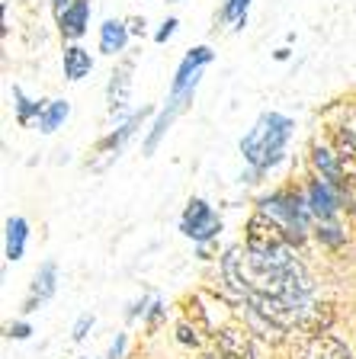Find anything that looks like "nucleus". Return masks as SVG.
<instances>
[{
  "label": "nucleus",
  "instance_id": "obj_1",
  "mask_svg": "<svg viewBox=\"0 0 356 359\" xmlns=\"http://www.w3.org/2000/svg\"><path fill=\"white\" fill-rule=\"evenodd\" d=\"M292 135V119L279 116V112H267L260 116L257 126L241 138V154L251 161L257 170H267L286 154V144H289Z\"/></svg>",
  "mask_w": 356,
  "mask_h": 359
},
{
  "label": "nucleus",
  "instance_id": "obj_2",
  "mask_svg": "<svg viewBox=\"0 0 356 359\" xmlns=\"http://www.w3.org/2000/svg\"><path fill=\"white\" fill-rule=\"evenodd\" d=\"M244 244H247V254H276V250H286L292 247L289 234L282 231V224L273 222L267 212H253L247 218V231H244Z\"/></svg>",
  "mask_w": 356,
  "mask_h": 359
},
{
  "label": "nucleus",
  "instance_id": "obj_3",
  "mask_svg": "<svg viewBox=\"0 0 356 359\" xmlns=\"http://www.w3.org/2000/svg\"><path fill=\"white\" fill-rule=\"evenodd\" d=\"M260 212H267L273 222L282 224V231L289 234L292 244L302 241V231H305V222L312 215L308 202L296 199V196H270V199L260 202Z\"/></svg>",
  "mask_w": 356,
  "mask_h": 359
},
{
  "label": "nucleus",
  "instance_id": "obj_4",
  "mask_svg": "<svg viewBox=\"0 0 356 359\" xmlns=\"http://www.w3.org/2000/svg\"><path fill=\"white\" fill-rule=\"evenodd\" d=\"M180 231H183L186 238L206 244V241H212L218 231H222V222H218V215L212 212V205H209L206 199H193L190 205H186V212H183Z\"/></svg>",
  "mask_w": 356,
  "mask_h": 359
},
{
  "label": "nucleus",
  "instance_id": "obj_5",
  "mask_svg": "<svg viewBox=\"0 0 356 359\" xmlns=\"http://www.w3.org/2000/svg\"><path fill=\"white\" fill-rule=\"evenodd\" d=\"M292 359H353L350 346L334 334H315V337H298V344L292 346Z\"/></svg>",
  "mask_w": 356,
  "mask_h": 359
},
{
  "label": "nucleus",
  "instance_id": "obj_6",
  "mask_svg": "<svg viewBox=\"0 0 356 359\" xmlns=\"http://www.w3.org/2000/svg\"><path fill=\"white\" fill-rule=\"evenodd\" d=\"M218 344V356L222 359H257L253 356V344H251V330L241 324H228L216 334Z\"/></svg>",
  "mask_w": 356,
  "mask_h": 359
},
{
  "label": "nucleus",
  "instance_id": "obj_7",
  "mask_svg": "<svg viewBox=\"0 0 356 359\" xmlns=\"http://www.w3.org/2000/svg\"><path fill=\"white\" fill-rule=\"evenodd\" d=\"M334 154H337V164H341L343 189H356V132L353 128H337Z\"/></svg>",
  "mask_w": 356,
  "mask_h": 359
},
{
  "label": "nucleus",
  "instance_id": "obj_8",
  "mask_svg": "<svg viewBox=\"0 0 356 359\" xmlns=\"http://www.w3.org/2000/svg\"><path fill=\"white\" fill-rule=\"evenodd\" d=\"M334 305L331 302H315V305H305L302 308V318H298L296 330L302 337H315V334H327L331 324H334Z\"/></svg>",
  "mask_w": 356,
  "mask_h": 359
},
{
  "label": "nucleus",
  "instance_id": "obj_9",
  "mask_svg": "<svg viewBox=\"0 0 356 359\" xmlns=\"http://www.w3.org/2000/svg\"><path fill=\"white\" fill-rule=\"evenodd\" d=\"M55 289H58V266H55L52 260H45L42 266H39L36 279H32V289H29V299H26V305H22V311H36L42 302H48L55 295Z\"/></svg>",
  "mask_w": 356,
  "mask_h": 359
},
{
  "label": "nucleus",
  "instance_id": "obj_10",
  "mask_svg": "<svg viewBox=\"0 0 356 359\" xmlns=\"http://www.w3.org/2000/svg\"><path fill=\"white\" fill-rule=\"evenodd\" d=\"M212 61V48L199 45L183 58V65L177 67V81H173V93H186V90L196 87V77H199V67H206Z\"/></svg>",
  "mask_w": 356,
  "mask_h": 359
},
{
  "label": "nucleus",
  "instance_id": "obj_11",
  "mask_svg": "<svg viewBox=\"0 0 356 359\" xmlns=\"http://www.w3.org/2000/svg\"><path fill=\"white\" fill-rule=\"evenodd\" d=\"M308 209H312V215L318 218V222H324V218H334L337 215V196H334V187H327L324 180H315L312 187H308Z\"/></svg>",
  "mask_w": 356,
  "mask_h": 359
},
{
  "label": "nucleus",
  "instance_id": "obj_12",
  "mask_svg": "<svg viewBox=\"0 0 356 359\" xmlns=\"http://www.w3.org/2000/svg\"><path fill=\"white\" fill-rule=\"evenodd\" d=\"M312 164H315V170H318V180H324L327 187H334V189H343L341 164H337V154H334V151H331V148H321V144H315Z\"/></svg>",
  "mask_w": 356,
  "mask_h": 359
},
{
  "label": "nucleus",
  "instance_id": "obj_13",
  "mask_svg": "<svg viewBox=\"0 0 356 359\" xmlns=\"http://www.w3.org/2000/svg\"><path fill=\"white\" fill-rule=\"evenodd\" d=\"M128 90H132V61H122L112 71V81H110V112L126 109Z\"/></svg>",
  "mask_w": 356,
  "mask_h": 359
},
{
  "label": "nucleus",
  "instance_id": "obj_14",
  "mask_svg": "<svg viewBox=\"0 0 356 359\" xmlns=\"http://www.w3.org/2000/svg\"><path fill=\"white\" fill-rule=\"evenodd\" d=\"M244 318H247V330L257 334L260 340H267V344H282V340H286V327L273 324L270 318H263L260 311H253V308H244Z\"/></svg>",
  "mask_w": 356,
  "mask_h": 359
},
{
  "label": "nucleus",
  "instance_id": "obj_15",
  "mask_svg": "<svg viewBox=\"0 0 356 359\" xmlns=\"http://www.w3.org/2000/svg\"><path fill=\"white\" fill-rule=\"evenodd\" d=\"M87 20H90V4L87 0H74L71 10H67L58 22H61V32H65L67 39H81L84 32H87Z\"/></svg>",
  "mask_w": 356,
  "mask_h": 359
},
{
  "label": "nucleus",
  "instance_id": "obj_16",
  "mask_svg": "<svg viewBox=\"0 0 356 359\" xmlns=\"http://www.w3.org/2000/svg\"><path fill=\"white\" fill-rule=\"evenodd\" d=\"M128 42V26L119 20H106L103 26H100V48H103L106 55H116L122 52Z\"/></svg>",
  "mask_w": 356,
  "mask_h": 359
},
{
  "label": "nucleus",
  "instance_id": "obj_17",
  "mask_svg": "<svg viewBox=\"0 0 356 359\" xmlns=\"http://www.w3.org/2000/svg\"><path fill=\"white\" fill-rule=\"evenodd\" d=\"M90 67H93L90 52H84L81 45H67L65 48V77L67 81H84V77L90 74Z\"/></svg>",
  "mask_w": 356,
  "mask_h": 359
},
{
  "label": "nucleus",
  "instance_id": "obj_18",
  "mask_svg": "<svg viewBox=\"0 0 356 359\" xmlns=\"http://www.w3.org/2000/svg\"><path fill=\"white\" fill-rule=\"evenodd\" d=\"M26 238H29V224L26 218H10L7 222V260H20L26 254Z\"/></svg>",
  "mask_w": 356,
  "mask_h": 359
},
{
  "label": "nucleus",
  "instance_id": "obj_19",
  "mask_svg": "<svg viewBox=\"0 0 356 359\" xmlns=\"http://www.w3.org/2000/svg\"><path fill=\"white\" fill-rule=\"evenodd\" d=\"M67 103L65 100H52V103H45V109H42V116H39V128H42L45 135L48 132H55V128L61 126V122L67 119Z\"/></svg>",
  "mask_w": 356,
  "mask_h": 359
},
{
  "label": "nucleus",
  "instance_id": "obj_20",
  "mask_svg": "<svg viewBox=\"0 0 356 359\" xmlns=\"http://www.w3.org/2000/svg\"><path fill=\"white\" fill-rule=\"evenodd\" d=\"M13 100H16V119H20V126H26L32 116H42V109H45V103H36V100H29L20 87H13Z\"/></svg>",
  "mask_w": 356,
  "mask_h": 359
},
{
  "label": "nucleus",
  "instance_id": "obj_21",
  "mask_svg": "<svg viewBox=\"0 0 356 359\" xmlns=\"http://www.w3.org/2000/svg\"><path fill=\"white\" fill-rule=\"evenodd\" d=\"M247 7H251V0H225L222 20L235 22V29H237V26H244V20H247Z\"/></svg>",
  "mask_w": 356,
  "mask_h": 359
},
{
  "label": "nucleus",
  "instance_id": "obj_22",
  "mask_svg": "<svg viewBox=\"0 0 356 359\" xmlns=\"http://www.w3.org/2000/svg\"><path fill=\"white\" fill-rule=\"evenodd\" d=\"M186 318L193 321L196 330H202V334H212V324L206 321V311H202L199 299H186Z\"/></svg>",
  "mask_w": 356,
  "mask_h": 359
},
{
  "label": "nucleus",
  "instance_id": "obj_23",
  "mask_svg": "<svg viewBox=\"0 0 356 359\" xmlns=\"http://www.w3.org/2000/svg\"><path fill=\"white\" fill-rule=\"evenodd\" d=\"M177 340L186 346H199V337H196V327H190V321L177 324Z\"/></svg>",
  "mask_w": 356,
  "mask_h": 359
},
{
  "label": "nucleus",
  "instance_id": "obj_24",
  "mask_svg": "<svg viewBox=\"0 0 356 359\" xmlns=\"http://www.w3.org/2000/svg\"><path fill=\"white\" fill-rule=\"evenodd\" d=\"M90 327H93V314H84L81 321L74 324V340H77V344H81L84 337H87V330H90Z\"/></svg>",
  "mask_w": 356,
  "mask_h": 359
},
{
  "label": "nucleus",
  "instance_id": "obj_25",
  "mask_svg": "<svg viewBox=\"0 0 356 359\" xmlns=\"http://www.w3.org/2000/svg\"><path fill=\"white\" fill-rule=\"evenodd\" d=\"M32 334V327L26 321H16V324H10V330H7V337H13V340H26V337Z\"/></svg>",
  "mask_w": 356,
  "mask_h": 359
},
{
  "label": "nucleus",
  "instance_id": "obj_26",
  "mask_svg": "<svg viewBox=\"0 0 356 359\" xmlns=\"http://www.w3.org/2000/svg\"><path fill=\"white\" fill-rule=\"evenodd\" d=\"M177 26H180V22H177V20H173V16H171V20H167V22H164V26H161V29H157L154 42H167V39H171L173 32H177Z\"/></svg>",
  "mask_w": 356,
  "mask_h": 359
},
{
  "label": "nucleus",
  "instance_id": "obj_27",
  "mask_svg": "<svg viewBox=\"0 0 356 359\" xmlns=\"http://www.w3.org/2000/svg\"><path fill=\"white\" fill-rule=\"evenodd\" d=\"M122 353H126V334H119V337H116V344L110 346L106 359H122Z\"/></svg>",
  "mask_w": 356,
  "mask_h": 359
},
{
  "label": "nucleus",
  "instance_id": "obj_28",
  "mask_svg": "<svg viewBox=\"0 0 356 359\" xmlns=\"http://www.w3.org/2000/svg\"><path fill=\"white\" fill-rule=\"evenodd\" d=\"M71 4H74V0H52L55 20H61V16H65V13H67V10H71Z\"/></svg>",
  "mask_w": 356,
  "mask_h": 359
},
{
  "label": "nucleus",
  "instance_id": "obj_29",
  "mask_svg": "<svg viewBox=\"0 0 356 359\" xmlns=\"http://www.w3.org/2000/svg\"><path fill=\"white\" fill-rule=\"evenodd\" d=\"M161 318H164V305H161V302H154V311H151V318H148V327L154 330V327H157V321H161Z\"/></svg>",
  "mask_w": 356,
  "mask_h": 359
},
{
  "label": "nucleus",
  "instance_id": "obj_30",
  "mask_svg": "<svg viewBox=\"0 0 356 359\" xmlns=\"http://www.w3.org/2000/svg\"><path fill=\"white\" fill-rule=\"evenodd\" d=\"M128 32H132V36H141V32H145V20L132 16V20H128Z\"/></svg>",
  "mask_w": 356,
  "mask_h": 359
},
{
  "label": "nucleus",
  "instance_id": "obj_31",
  "mask_svg": "<svg viewBox=\"0 0 356 359\" xmlns=\"http://www.w3.org/2000/svg\"><path fill=\"white\" fill-rule=\"evenodd\" d=\"M199 359H222V356H212V353H202Z\"/></svg>",
  "mask_w": 356,
  "mask_h": 359
},
{
  "label": "nucleus",
  "instance_id": "obj_32",
  "mask_svg": "<svg viewBox=\"0 0 356 359\" xmlns=\"http://www.w3.org/2000/svg\"><path fill=\"white\" fill-rule=\"evenodd\" d=\"M353 359H356V356H353Z\"/></svg>",
  "mask_w": 356,
  "mask_h": 359
}]
</instances>
